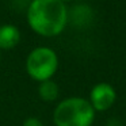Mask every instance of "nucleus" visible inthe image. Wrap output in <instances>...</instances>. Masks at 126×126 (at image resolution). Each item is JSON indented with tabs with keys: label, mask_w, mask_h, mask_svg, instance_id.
Wrapping results in <instances>:
<instances>
[{
	"label": "nucleus",
	"mask_w": 126,
	"mask_h": 126,
	"mask_svg": "<svg viewBox=\"0 0 126 126\" xmlns=\"http://www.w3.org/2000/svg\"><path fill=\"white\" fill-rule=\"evenodd\" d=\"M66 7L60 0H33L27 10V22L37 34L58 35L66 25Z\"/></svg>",
	"instance_id": "nucleus-1"
},
{
	"label": "nucleus",
	"mask_w": 126,
	"mask_h": 126,
	"mask_svg": "<svg viewBox=\"0 0 126 126\" xmlns=\"http://www.w3.org/2000/svg\"><path fill=\"white\" fill-rule=\"evenodd\" d=\"M95 110L83 98H68L54 110L53 119L56 126H91Z\"/></svg>",
	"instance_id": "nucleus-2"
},
{
	"label": "nucleus",
	"mask_w": 126,
	"mask_h": 126,
	"mask_svg": "<svg viewBox=\"0 0 126 126\" xmlns=\"http://www.w3.org/2000/svg\"><path fill=\"white\" fill-rule=\"evenodd\" d=\"M23 126H44V125L38 118H29V119L25 121Z\"/></svg>",
	"instance_id": "nucleus-7"
},
{
	"label": "nucleus",
	"mask_w": 126,
	"mask_h": 126,
	"mask_svg": "<svg viewBox=\"0 0 126 126\" xmlns=\"http://www.w3.org/2000/svg\"><path fill=\"white\" fill-rule=\"evenodd\" d=\"M58 66V58L54 50L49 47H37L31 50L26 60V69L31 79L42 83L50 80Z\"/></svg>",
	"instance_id": "nucleus-3"
},
{
	"label": "nucleus",
	"mask_w": 126,
	"mask_h": 126,
	"mask_svg": "<svg viewBox=\"0 0 126 126\" xmlns=\"http://www.w3.org/2000/svg\"><path fill=\"white\" fill-rule=\"evenodd\" d=\"M117 99L115 90L107 83H99L91 90L90 95V103L94 107V110L103 111L107 110L114 104Z\"/></svg>",
	"instance_id": "nucleus-4"
},
{
	"label": "nucleus",
	"mask_w": 126,
	"mask_h": 126,
	"mask_svg": "<svg viewBox=\"0 0 126 126\" xmlns=\"http://www.w3.org/2000/svg\"><path fill=\"white\" fill-rule=\"evenodd\" d=\"M20 41V33L14 25L0 26V50H10L15 47Z\"/></svg>",
	"instance_id": "nucleus-5"
},
{
	"label": "nucleus",
	"mask_w": 126,
	"mask_h": 126,
	"mask_svg": "<svg viewBox=\"0 0 126 126\" xmlns=\"http://www.w3.org/2000/svg\"><path fill=\"white\" fill-rule=\"evenodd\" d=\"M38 92H39V96H41L42 100L53 102L58 96V85L54 81H52V80H46V81H42L39 84Z\"/></svg>",
	"instance_id": "nucleus-6"
},
{
	"label": "nucleus",
	"mask_w": 126,
	"mask_h": 126,
	"mask_svg": "<svg viewBox=\"0 0 126 126\" xmlns=\"http://www.w3.org/2000/svg\"><path fill=\"white\" fill-rule=\"evenodd\" d=\"M60 1H63V3H65V1H71V0H60Z\"/></svg>",
	"instance_id": "nucleus-8"
}]
</instances>
